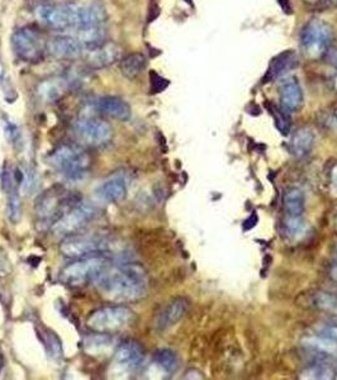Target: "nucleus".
<instances>
[{"label": "nucleus", "instance_id": "obj_18", "mask_svg": "<svg viewBox=\"0 0 337 380\" xmlns=\"http://www.w3.org/2000/svg\"><path fill=\"white\" fill-rule=\"evenodd\" d=\"M280 93V104L282 109L287 113L298 110L303 104V90L300 88L298 79L288 77L283 79L279 84Z\"/></svg>", "mask_w": 337, "mask_h": 380}, {"label": "nucleus", "instance_id": "obj_38", "mask_svg": "<svg viewBox=\"0 0 337 380\" xmlns=\"http://www.w3.org/2000/svg\"><path fill=\"white\" fill-rule=\"evenodd\" d=\"M321 334L329 337L332 340L337 341V326L336 325H331V326H326L322 330Z\"/></svg>", "mask_w": 337, "mask_h": 380}, {"label": "nucleus", "instance_id": "obj_32", "mask_svg": "<svg viewBox=\"0 0 337 380\" xmlns=\"http://www.w3.org/2000/svg\"><path fill=\"white\" fill-rule=\"evenodd\" d=\"M44 343L46 346L48 355L54 359H60L62 357V346L60 339L51 331L46 330L45 334H42Z\"/></svg>", "mask_w": 337, "mask_h": 380}, {"label": "nucleus", "instance_id": "obj_7", "mask_svg": "<svg viewBox=\"0 0 337 380\" xmlns=\"http://www.w3.org/2000/svg\"><path fill=\"white\" fill-rule=\"evenodd\" d=\"M110 241L100 234H80L68 236L60 243L62 257L68 259H80L92 255H104L109 251Z\"/></svg>", "mask_w": 337, "mask_h": 380}, {"label": "nucleus", "instance_id": "obj_30", "mask_svg": "<svg viewBox=\"0 0 337 380\" xmlns=\"http://www.w3.org/2000/svg\"><path fill=\"white\" fill-rule=\"evenodd\" d=\"M334 375H335V372L332 369V365L314 363L307 369L302 378H307V379H332Z\"/></svg>", "mask_w": 337, "mask_h": 380}, {"label": "nucleus", "instance_id": "obj_35", "mask_svg": "<svg viewBox=\"0 0 337 380\" xmlns=\"http://www.w3.org/2000/svg\"><path fill=\"white\" fill-rule=\"evenodd\" d=\"M285 227L291 237L298 239L306 231V222L302 217H288Z\"/></svg>", "mask_w": 337, "mask_h": 380}, {"label": "nucleus", "instance_id": "obj_22", "mask_svg": "<svg viewBox=\"0 0 337 380\" xmlns=\"http://www.w3.org/2000/svg\"><path fill=\"white\" fill-rule=\"evenodd\" d=\"M297 65H298V59L296 54L291 50L284 51L282 54H278L270 63L267 79L273 80V79L280 78L285 75L288 71L293 70Z\"/></svg>", "mask_w": 337, "mask_h": 380}, {"label": "nucleus", "instance_id": "obj_8", "mask_svg": "<svg viewBox=\"0 0 337 380\" xmlns=\"http://www.w3.org/2000/svg\"><path fill=\"white\" fill-rule=\"evenodd\" d=\"M332 41V30L322 19H311L300 33L302 51L309 59H318L326 54Z\"/></svg>", "mask_w": 337, "mask_h": 380}, {"label": "nucleus", "instance_id": "obj_33", "mask_svg": "<svg viewBox=\"0 0 337 380\" xmlns=\"http://www.w3.org/2000/svg\"><path fill=\"white\" fill-rule=\"evenodd\" d=\"M270 112L274 117L276 128L283 134L291 132V119L288 117V113L283 109L276 108V107H270Z\"/></svg>", "mask_w": 337, "mask_h": 380}, {"label": "nucleus", "instance_id": "obj_15", "mask_svg": "<svg viewBox=\"0 0 337 380\" xmlns=\"http://www.w3.org/2000/svg\"><path fill=\"white\" fill-rule=\"evenodd\" d=\"M47 51L59 60H75L84 56L85 47L71 34H60L47 42Z\"/></svg>", "mask_w": 337, "mask_h": 380}, {"label": "nucleus", "instance_id": "obj_28", "mask_svg": "<svg viewBox=\"0 0 337 380\" xmlns=\"http://www.w3.org/2000/svg\"><path fill=\"white\" fill-rule=\"evenodd\" d=\"M153 360L166 374H174L179 368V359L173 350H157L153 355Z\"/></svg>", "mask_w": 337, "mask_h": 380}, {"label": "nucleus", "instance_id": "obj_29", "mask_svg": "<svg viewBox=\"0 0 337 380\" xmlns=\"http://www.w3.org/2000/svg\"><path fill=\"white\" fill-rule=\"evenodd\" d=\"M7 195H8V204H7L8 218L10 219V222L17 223L21 219V216H22V204H21L19 193H18L17 186L7 190Z\"/></svg>", "mask_w": 337, "mask_h": 380}, {"label": "nucleus", "instance_id": "obj_6", "mask_svg": "<svg viewBox=\"0 0 337 380\" xmlns=\"http://www.w3.org/2000/svg\"><path fill=\"white\" fill-rule=\"evenodd\" d=\"M135 321V312L122 306H108L94 310L86 319L88 327L98 334H113L128 328Z\"/></svg>", "mask_w": 337, "mask_h": 380}, {"label": "nucleus", "instance_id": "obj_36", "mask_svg": "<svg viewBox=\"0 0 337 380\" xmlns=\"http://www.w3.org/2000/svg\"><path fill=\"white\" fill-rule=\"evenodd\" d=\"M150 80H151V89H153V93H161L162 90H165L168 86V80L161 78L160 75L156 74L155 71H151Z\"/></svg>", "mask_w": 337, "mask_h": 380}, {"label": "nucleus", "instance_id": "obj_19", "mask_svg": "<svg viewBox=\"0 0 337 380\" xmlns=\"http://www.w3.org/2000/svg\"><path fill=\"white\" fill-rule=\"evenodd\" d=\"M97 107L103 113L113 117L118 121H128L132 114L130 104L122 98L113 97V95L100 98L99 101H97Z\"/></svg>", "mask_w": 337, "mask_h": 380}, {"label": "nucleus", "instance_id": "obj_25", "mask_svg": "<svg viewBox=\"0 0 337 380\" xmlns=\"http://www.w3.org/2000/svg\"><path fill=\"white\" fill-rule=\"evenodd\" d=\"M145 68L146 57L138 52L128 54L119 61V70L122 72L123 77L130 80L137 78L138 75L145 70Z\"/></svg>", "mask_w": 337, "mask_h": 380}, {"label": "nucleus", "instance_id": "obj_13", "mask_svg": "<svg viewBox=\"0 0 337 380\" xmlns=\"http://www.w3.org/2000/svg\"><path fill=\"white\" fill-rule=\"evenodd\" d=\"M85 61L92 69H103L122 59V47L115 42H103L98 46L85 50Z\"/></svg>", "mask_w": 337, "mask_h": 380}, {"label": "nucleus", "instance_id": "obj_10", "mask_svg": "<svg viewBox=\"0 0 337 380\" xmlns=\"http://www.w3.org/2000/svg\"><path fill=\"white\" fill-rule=\"evenodd\" d=\"M97 208L88 203H77L73 208L65 212L51 227L56 236L68 237L79 233L97 217Z\"/></svg>", "mask_w": 337, "mask_h": 380}, {"label": "nucleus", "instance_id": "obj_12", "mask_svg": "<svg viewBox=\"0 0 337 380\" xmlns=\"http://www.w3.org/2000/svg\"><path fill=\"white\" fill-rule=\"evenodd\" d=\"M144 346L136 340H124L115 349L113 357V372L119 375H128L137 372L145 363Z\"/></svg>", "mask_w": 337, "mask_h": 380}, {"label": "nucleus", "instance_id": "obj_37", "mask_svg": "<svg viewBox=\"0 0 337 380\" xmlns=\"http://www.w3.org/2000/svg\"><path fill=\"white\" fill-rule=\"evenodd\" d=\"M9 272H10V261L8 257L6 255V252L0 248V278L8 277Z\"/></svg>", "mask_w": 337, "mask_h": 380}, {"label": "nucleus", "instance_id": "obj_24", "mask_svg": "<svg viewBox=\"0 0 337 380\" xmlns=\"http://www.w3.org/2000/svg\"><path fill=\"white\" fill-rule=\"evenodd\" d=\"M305 207H306L305 193L297 188L289 189L284 197V208L288 217H302Z\"/></svg>", "mask_w": 337, "mask_h": 380}, {"label": "nucleus", "instance_id": "obj_40", "mask_svg": "<svg viewBox=\"0 0 337 380\" xmlns=\"http://www.w3.org/2000/svg\"><path fill=\"white\" fill-rule=\"evenodd\" d=\"M329 63H332L337 69V50L336 51H329Z\"/></svg>", "mask_w": 337, "mask_h": 380}, {"label": "nucleus", "instance_id": "obj_31", "mask_svg": "<svg viewBox=\"0 0 337 380\" xmlns=\"http://www.w3.org/2000/svg\"><path fill=\"white\" fill-rule=\"evenodd\" d=\"M314 304L317 308L337 316V294L320 292L314 297Z\"/></svg>", "mask_w": 337, "mask_h": 380}, {"label": "nucleus", "instance_id": "obj_3", "mask_svg": "<svg viewBox=\"0 0 337 380\" xmlns=\"http://www.w3.org/2000/svg\"><path fill=\"white\" fill-rule=\"evenodd\" d=\"M48 163L62 177L77 181L83 180L92 166V159L84 148L75 143H64L48 156Z\"/></svg>", "mask_w": 337, "mask_h": 380}, {"label": "nucleus", "instance_id": "obj_4", "mask_svg": "<svg viewBox=\"0 0 337 380\" xmlns=\"http://www.w3.org/2000/svg\"><path fill=\"white\" fill-rule=\"evenodd\" d=\"M80 203L77 195L66 190L64 186H52L45 193L39 195L35 204V213L39 225L52 227L55 222L61 217L65 212Z\"/></svg>", "mask_w": 337, "mask_h": 380}, {"label": "nucleus", "instance_id": "obj_16", "mask_svg": "<svg viewBox=\"0 0 337 380\" xmlns=\"http://www.w3.org/2000/svg\"><path fill=\"white\" fill-rule=\"evenodd\" d=\"M127 193H128V179L121 172H117L115 175L106 179L95 190L97 198L100 202L108 203V204L121 202L126 198Z\"/></svg>", "mask_w": 337, "mask_h": 380}, {"label": "nucleus", "instance_id": "obj_34", "mask_svg": "<svg viewBox=\"0 0 337 380\" xmlns=\"http://www.w3.org/2000/svg\"><path fill=\"white\" fill-rule=\"evenodd\" d=\"M3 127H4V133L7 136V140L12 145H19L22 142V133L19 127L10 119H4L3 121Z\"/></svg>", "mask_w": 337, "mask_h": 380}, {"label": "nucleus", "instance_id": "obj_42", "mask_svg": "<svg viewBox=\"0 0 337 380\" xmlns=\"http://www.w3.org/2000/svg\"><path fill=\"white\" fill-rule=\"evenodd\" d=\"M336 264H337V263H336Z\"/></svg>", "mask_w": 337, "mask_h": 380}, {"label": "nucleus", "instance_id": "obj_26", "mask_svg": "<svg viewBox=\"0 0 337 380\" xmlns=\"http://www.w3.org/2000/svg\"><path fill=\"white\" fill-rule=\"evenodd\" d=\"M15 179L17 186L21 188L23 194H31L39 186V178L36 175V171L32 170L30 166H18L15 172Z\"/></svg>", "mask_w": 337, "mask_h": 380}, {"label": "nucleus", "instance_id": "obj_9", "mask_svg": "<svg viewBox=\"0 0 337 380\" xmlns=\"http://www.w3.org/2000/svg\"><path fill=\"white\" fill-rule=\"evenodd\" d=\"M77 140L89 148H100L112 140L113 128L107 121L92 114L80 117L75 123Z\"/></svg>", "mask_w": 337, "mask_h": 380}, {"label": "nucleus", "instance_id": "obj_17", "mask_svg": "<svg viewBox=\"0 0 337 380\" xmlns=\"http://www.w3.org/2000/svg\"><path fill=\"white\" fill-rule=\"evenodd\" d=\"M188 310H189V301L184 297H177L160 310L155 321V328L159 332H164L168 328L175 326L177 322L184 317Z\"/></svg>", "mask_w": 337, "mask_h": 380}, {"label": "nucleus", "instance_id": "obj_2", "mask_svg": "<svg viewBox=\"0 0 337 380\" xmlns=\"http://www.w3.org/2000/svg\"><path fill=\"white\" fill-rule=\"evenodd\" d=\"M39 23L55 30H74L85 26H102L107 12L99 4H45L36 9Z\"/></svg>", "mask_w": 337, "mask_h": 380}, {"label": "nucleus", "instance_id": "obj_1", "mask_svg": "<svg viewBox=\"0 0 337 380\" xmlns=\"http://www.w3.org/2000/svg\"><path fill=\"white\" fill-rule=\"evenodd\" d=\"M94 283L103 298L117 304L137 302L148 292L145 268L135 263L109 265Z\"/></svg>", "mask_w": 337, "mask_h": 380}, {"label": "nucleus", "instance_id": "obj_14", "mask_svg": "<svg viewBox=\"0 0 337 380\" xmlns=\"http://www.w3.org/2000/svg\"><path fill=\"white\" fill-rule=\"evenodd\" d=\"M303 346L312 355L314 363L332 365L337 360V341L323 334L307 337Z\"/></svg>", "mask_w": 337, "mask_h": 380}, {"label": "nucleus", "instance_id": "obj_23", "mask_svg": "<svg viewBox=\"0 0 337 380\" xmlns=\"http://www.w3.org/2000/svg\"><path fill=\"white\" fill-rule=\"evenodd\" d=\"M314 134L309 128H300L291 136V152L296 157H305L314 148Z\"/></svg>", "mask_w": 337, "mask_h": 380}, {"label": "nucleus", "instance_id": "obj_20", "mask_svg": "<svg viewBox=\"0 0 337 380\" xmlns=\"http://www.w3.org/2000/svg\"><path fill=\"white\" fill-rule=\"evenodd\" d=\"M68 88H69V83L65 79H48L39 84L37 94L42 101L46 103H54L61 99L68 92Z\"/></svg>", "mask_w": 337, "mask_h": 380}, {"label": "nucleus", "instance_id": "obj_39", "mask_svg": "<svg viewBox=\"0 0 337 380\" xmlns=\"http://www.w3.org/2000/svg\"><path fill=\"white\" fill-rule=\"evenodd\" d=\"M331 186L334 193L337 195V165L331 171Z\"/></svg>", "mask_w": 337, "mask_h": 380}, {"label": "nucleus", "instance_id": "obj_5", "mask_svg": "<svg viewBox=\"0 0 337 380\" xmlns=\"http://www.w3.org/2000/svg\"><path fill=\"white\" fill-rule=\"evenodd\" d=\"M109 263V259L104 255L74 259L73 263L62 269L60 280L68 287H84L89 283H94L100 274L110 265Z\"/></svg>", "mask_w": 337, "mask_h": 380}, {"label": "nucleus", "instance_id": "obj_11", "mask_svg": "<svg viewBox=\"0 0 337 380\" xmlns=\"http://www.w3.org/2000/svg\"><path fill=\"white\" fill-rule=\"evenodd\" d=\"M12 45L19 59L27 62H37L42 60L47 43L39 32L33 28H21L13 34Z\"/></svg>", "mask_w": 337, "mask_h": 380}, {"label": "nucleus", "instance_id": "obj_41", "mask_svg": "<svg viewBox=\"0 0 337 380\" xmlns=\"http://www.w3.org/2000/svg\"><path fill=\"white\" fill-rule=\"evenodd\" d=\"M336 226H337V219H336Z\"/></svg>", "mask_w": 337, "mask_h": 380}, {"label": "nucleus", "instance_id": "obj_27", "mask_svg": "<svg viewBox=\"0 0 337 380\" xmlns=\"http://www.w3.org/2000/svg\"><path fill=\"white\" fill-rule=\"evenodd\" d=\"M112 345H113V340L110 334H98V332L94 336L88 337L84 342L85 351L93 357L106 354L108 350L112 348Z\"/></svg>", "mask_w": 337, "mask_h": 380}, {"label": "nucleus", "instance_id": "obj_21", "mask_svg": "<svg viewBox=\"0 0 337 380\" xmlns=\"http://www.w3.org/2000/svg\"><path fill=\"white\" fill-rule=\"evenodd\" d=\"M71 36L80 41L84 45L85 50H88L106 42L104 39L107 36V32L103 26H85L74 28Z\"/></svg>", "mask_w": 337, "mask_h": 380}]
</instances>
